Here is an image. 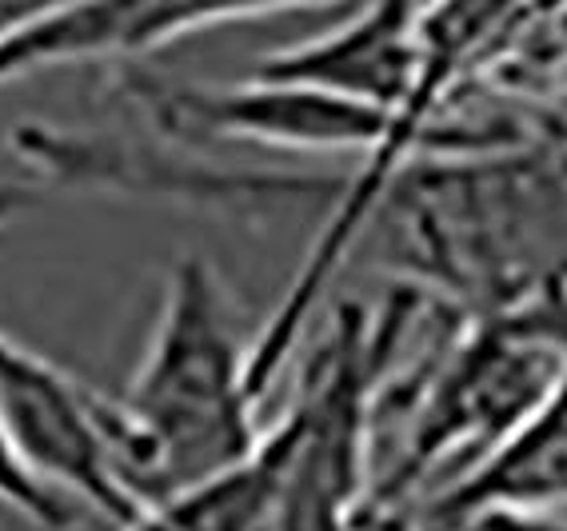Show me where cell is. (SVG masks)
Returning a JSON list of instances; mask_svg holds the SVG:
<instances>
[{
	"mask_svg": "<svg viewBox=\"0 0 567 531\" xmlns=\"http://www.w3.org/2000/svg\"><path fill=\"white\" fill-rule=\"evenodd\" d=\"M0 503L12 508L24 520L41 523V528H69L72 523V503L52 496L37 476L21 464V456L12 451L9 436L0 428Z\"/></svg>",
	"mask_w": 567,
	"mask_h": 531,
	"instance_id": "obj_10",
	"label": "cell"
},
{
	"mask_svg": "<svg viewBox=\"0 0 567 531\" xmlns=\"http://www.w3.org/2000/svg\"><path fill=\"white\" fill-rule=\"evenodd\" d=\"M420 531H567V511L516 508V503H484L447 516L420 511Z\"/></svg>",
	"mask_w": 567,
	"mask_h": 531,
	"instance_id": "obj_11",
	"label": "cell"
},
{
	"mask_svg": "<svg viewBox=\"0 0 567 531\" xmlns=\"http://www.w3.org/2000/svg\"><path fill=\"white\" fill-rule=\"evenodd\" d=\"M0 428L24 468L112 528L136 520L104 436V396L0 327Z\"/></svg>",
	"mask_w": 567,
	"mask_h": 531,
	"instance_id": "obj_5",
	"label": "cell"
},
{
	"mask_svg": "<svg viewBox=\"0 0 567 531\" xmlns=\"http://www.w3.org/2000/svg\"><path fill=\"white\" fill-rule=\"evenodd\" d=\"M121 88L168 140L188 144H264L305 153L368 156L384 140L388 116L368 104L340 101L305 84L268 81L248 72L236 84H193L121 64Z\"/></svg>",
	"mask_w": 567,
	"mask_h": 531,
	"instance_id": "obj_4",
	"label": "cell"
},
{
	"mask_svg": "<svg viewBox=\"0 0 567 531\" xmlns=\"http://www.w3.org/2000/svg\"><path fill=\"white\" fill-rule=\"evenodd\" d=\"M564 136H567V124H564Z\"/></svg>",
	"mask_w": 567,
	"mask_h": 531,
	"instance_id": "obj_13",
	"label": "cell"
},
{
	"mask_svg": "<svg viewBox=\"0 0 567 531\" xmlns=\"http://www.w3.org/2000/svg\"><path fill=\"white\" fill-rule=\"evenodd\" d=\"M484 503L567 511V368L512 436L499 439L484 460L472 464L447 488L427 496L420 511L447 516Z\"/></svg>",
	"mask_w": 567,
	"mask_h": 531,
	"instance_id": "obj_9",
	"label": "cell"
},
{
	"mask_svg": "<svg viewBox=\"0 0 567 531\" xmlns=\"http://www.w3.org/2000/svg\"><path fill=\"white\" fill-rule=\"evenodd\" d=\"M384 324L344 304L292 399L300 436L268 531H355L372 496V408L384 368Z\"/></svg>",
	"mask_w": 567,
	"mask_h": 531,
	"instance_id": "obj_3",
	"label": "cell"
},
{
	"mask_svg": "<svg viewBox=\"0 0 567 531\" xmlns=\"http://www.w3.org/2000/svg\"><path fill=\"white\" fill-rule=\"evenodd\" d=\"M300 419L288 408L244 460L148 503L116 531H268L292 468Z\"/></svg>",
	"mask_w": 567,
	"mask_h": 531,
	"instance_id": "obj_8",
	"label": "cell"
},
{
	"mask_svg": "<svg viewBox=\"0 0 567 531\" xmlns=\"http://www.w3.org/2000/svg\"><path fill=\"white\" fill-rule=\"evenodd\" d=\"M328 0H84L0 44V88L64 64H136L216 24L256 21Z\"/></svg>",
	"mask_w": 567,
	"mask_h": 531,
	"instance_id": "obj_6",
	"label": "cell"
},
{
	"mask_svg": "<svg viewBox=\"0 0 567 531\" xmlns=\"http://www.w3.org/2000/svg\"><path fill=\"white\" fill-rule=\"evenodd\" d=\"M420 12L424 0H364L332 29L268 52L252 72L368 104L392 124V116L412 101L424 69Z\"/></svg>",
	"mask_w": 567,
	"mask_h": 531,
	"instance_id": "obj_7",
	"label": "cell"
},
{
	"mask_svg": "<svg viewBox=\"0 0 567 531\" xmlns=\"http://www.w3.org/2000/svg\"><path fill=\"white\" fill-rule=\"evenodd\" d=\"M260 399L233 292L204 256H181L141 364L121 396H104L109 456L136 516L244 460L264 436Z\"/></svg>",
	"mask_w": 567,
	"mask_h": 531,
	"instance_id": "obj_2",
	"label": "cell"
},
{
	"mask_svg": "<svg viewBox=\"0 0 567 531\" xmlns=\"http://www.w3.org/2000/svg\"><path fill=\"white\" fill-rule=\"evenodd\" d=\"M76 4H84V0H0V44L76 9Z\"/></svg>",
	"mask_w": 567,
	"mask_h": 531,
	"instance_id": "obj_12",
	"label": "cell"
},
{
	"mask_svg": "<svg viewBox=\"0 0 567 531\" xmlns=\"http://www.w3.org/2000/svg\"><path fill=\"white\" fill-rule=\"evenodd\" d=\"M368 232L395 277L460 316L567 296V136L415 156Z\"/></svg>",
	"mask_w": 567,
	"mask_h": 531,
	"instance_id": "obj_1",
	"label": "cell"
}]
</instances>
